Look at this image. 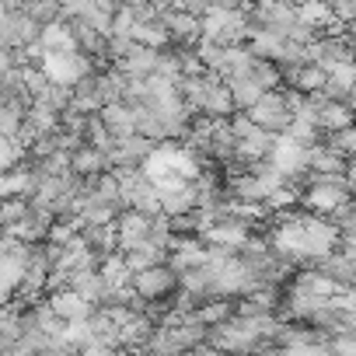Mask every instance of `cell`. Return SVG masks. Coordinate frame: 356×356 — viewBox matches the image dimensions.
<instances>
[{
	"label": "cell",
	"mask_w": 356,
	"mask_h": 356,
	"mask_svg": "<svg viewBox=\"0 0 356 356\" xmlns=\"http://www.w3.org/2000/svg\"><path fill=\"white\" fill-rule=\"evenodd\" d=\"M119 259H122L126 273H140V269L161 266V262H164V252H161L157 245H150V241H140V245H133V248L119 252Z\"/></svg>",
	"instance_id": "14"
},
{
	"label": "cell",
	"mask_w": 356,
	"mask_h": 356,
	"mask_svg": "<svg viewBox=\"0 0 356 356\" xmlns=\"http://www.w3.org/2000/svg\"><path fill=\"white\" fill-rule=\"evenodd\" d=\"M248 77L259 84V91H276V88H283V81H280V63H269V60H259Z\"/></svg>",
	"instance_id": "22"
},
{
	"label": "cell",
	"mask_w": 356,
	"mask_h": 356,
	"mask_svg": "<svg viewBox=\"0 0 356 356\" xmlns=\"http://www.w3.org/2000/svg\"><path fill=\"white\" fill-rule=\"evenodd\" d=\"M39 67H42V74L53 84H63V88H74L81 77H88V74L98 70L95 60L84 56V53H77V49H70V53H46Z\"/></svg>",
	"instance_id": "3"
},
{
	"label": "cell",
	"mask_w": 356,
	"mask_h": 356,
	"mask_svg": "<svg viewBox=\"0 0 356 356\" xmlns=\"http://www.w3.org/2000/svg\"><path fill=\"white\" fill-rule=\"evenodd\" d=\"M11 67H18V53H11L8 46H0V74H8Z\"/></svg>",
	"instance_id": "26"
},
{
	"label": "cell",
	"mask_w": 356,
	"mask_h": 356,
	"mask_svg": "<svg viewBox=\"0 0 356 356\" xmlns=\"http://www.w3.org/2000/svg\"><path fill=\"white\" fill-rule=\"evenodd\" d=\"M102 126L112 133V140H122V136H133L136 133V112L122 102H112V105H102L98 112Z\"/></svg>",
	"instance_id": "9"
},
{
	"label": "cell",
	"mask_w": 356,
	"mask_h": 356,
	"mask_svg": "<svg viewBox=\"0 0 356 356\" xmlns=\"http://www.w3.org/2000/svg\"><path fill=\"white\" fill-rule=\"evenodd\" d=\"M297 22H304L307 29H314V32L321 35V32H328V25H332V11L321 4V0H311V4H300V8H297Z\"/></svg>",
	"instance_id": "18"
},
{
	"label": "cell",
	"mask_w": 356,
	"mask_h": 356,
	"mask_svg": "<svg viewBox=\"0 0 356 356\" xmlns=\"http://www.w3.org/2000/svg\"><path fill=\"white\" fill-rule=\"evenodd\" d=\"M112 231H115V248L126 252V248L147 241V234H150V217H147V213H136V210H119V217L112 220Z\"/></svg>",
	"instance_id": "6"
},
{
	"label": "cell",
	"mask_w": 356,
	"mask_h": 356,
	"mask_svg": "<svg viewBox=\"0 0 356 356\" xmlns=\"http://www.w3.org/2000/svg\"><path fill=\"white\" fill-rule=\"evenodd\" d=\"M314 273H321L325 280H332L339 290H349L353 286V280H356V255H349V252H342V248H335V252H328V255H321V259H314V262H307Z\"/></svg>",
	"instance_id": "5"
},
{
	"label": "cell",
	"mask_w": 356,
	"mask_h": 356,
	"mask_svg": "<svg viewBox=\"0 0 356 356\" xmlns=\"http://www.w3.org/2000/svg\"><path fill=\"white\" fill-rule=\"evenodd\" d=\"M108 171V157L105 150H95L88 143H81L77 150H70V175L74 178H84V182H91V178L105 175Z\"/></svg>",
	"instance_id": "8"
},
{
	"label": "cell",
	"mask_w": 356,
	"mask_h": 356,
	"mask_svg": "<svg viewBox=\"0 0 356 356\" xmlns=\"http://www.w3.org/2000/svg\"><path fill=\"white\" fill-rule=\"evenodd\" d=\"M314 126H318L321 133H335V129L353 126V105H349V102H332V98H325V102L314 108Z\"/></svg>",
	"instance_id": "10"
},
{
	"label": "cell",
	"mask_w": 356,
	"mask_h": 356,
	"mask_svg": "<svg viewBox=\"0 0 356 356\" xmlns=\"http://www.w3.org/2000/svg\"><path fill=\"white\" fill-rule=\"evenodd\" d=\"M22 161H25V147L15 143V140H8V136H0V175H8Z\"/></svg>",
	"instance_id": "23"
},
{
	"label": "cell",
	"mask_w": 356,
	"mask_h": 356,
	"mask_svg": "<svg viewBox=\"0 0 356 356\" xmlns=\"http://www.w3.org/2000/svg\"><path fill=\"white\" fill-rule=\"evenodd\" d=\"M307 150H311V147H304V143L290 140L286 133H276L266 161H269L283 178H300V175L307 171Z\"/></svg>",
	"instance_id": "4"
},
{
	"label": "cell",
	"mask_w": 356,
	"mask_h": 356,
	"mask_svg": "<svg viewBox=\"0 0 356 356\" xmlns=\"http://www.w3.org/2000/svg\"><path fill=\"white\" fill-rule=\"evenodd\" d=\"M129 29H133V18H129V11H126V8H115V15H112V25H108V35H129Z\"/></svg>",
	"instance_id": "25"
},
{
	"label": "cell",
	"mask_w": 356,
	"mask_h": 356,
	"mask_svg": "<svg viewBox=\"0 0 356 356\" xmlns=\"http://www.w3.org/2000/svg\"><path fill=\"white\" fill-rule=\"evenodd\" d=\"M46 304H49V311H53L60 321H88L91 311H95V307H91L77 290H70V286H63V290H49Z\"/></svg>",
	"instance_id": "7"
},
{
	"label": "cell",
	"mask_w": 356,
	"mask_h": 356,
	"mask_svg": "<svg viewBox=\"0 0 356 356\" xmlns=\"http://www.w3.org/2000/svg\"><path fill=\"white\" fill-rule=\"evenodd\" d=\"M189 356H224V353H217L213 346H196V349H193Z\"/></svg>",
	"instance_id": "29"
},
{
	"label": "cell",
	"mask_w": 356,
	"mask_h": 356,
	"mask_svg": "<svg viewBox=\"0 0 356 356\" xmlns=\"http://www.w3.org/2000/svg\"><path fill=\"white\" fill-rule=\"evenodd\" d=\"M77 238H81V245L91 252V255H98V262L105 259V255H115L119 248H115V231H112V224L108 227H81L77 231Z\"/></svg>",
	"instance_id": "13"
},
{
	"label": "cell",
	"mask_w": 356,
	"mask_h": 356,
	"mask_svg": "<svg viewBox=\"0 0 356 356\" xmlns=\"http://www.w3.org/2000/svg\"><path fill=\"white\" fill-rule=\"evenodd\" d=\"M91 4H95L98 11H105V15H115V8H119L115 0H91Z\"/></svg>",
	"instance_id": "28"
},
{
	"label": "cell",
	"mask_w": 356,
	"mask_h": 356,
	"mask_svg": "<svg viewBox=\"0 0 356 356\" xmlns=\"http://www.w3.org/2000/svg\"><path fill=\"white\" fill-rule=\"evenodd\" d=\"M129 39L136 46H143V49H164L168 46V35H164L161 25H133L129 29Z\"/></svg>",
	"instance_id": "20"
},
{
	"label": "cell",
	"mask_w": 356,
	"mask_h": 356,
	"mask_svg": "<svg viewBox=\"0 0 356 356\" xmlns=\"http://www.w3.org/2000/svg\"><path fill=\"white\" fill-rule=\"evenodd\" d=\"M321 147H328V150L339 154L342 161H353V150H356V129L346 126V129H335V133H321Z\"/></svg>",
	"instance_id": "17"
},
{
	"label": "cell",
	"mask_w": 356,
	"mask_h": 356,
	"mask_svg": "<svg viewBox=\"0 0 356 356\" xmlns=\"http://www.w3.org/2000/svg\"><path fill=\"white\" fill-rule=\"evenodd\" d=\"M32 102H39V105H49L53 112H67L70 108V88H63V84H46L39 95H32Z\"/></svg>",
	"instance_id": "21"
},
{
	"label": "cell",
	"mask_w": 356,
	"mask_h": 356,
	"mask_svg": "<svg viewBox=\"0 0 356 356\" xmlns=\"http://www.w3.org/2000/svg\"><path fill=\"white\" fill-rule=\"evenodd\" d=\"M196 200H200V186L196 182H186L171 193H161V213L164 217H178V213H189L196 210Z\"/></svg>",
	"instance_id": "12"
},
{
	"label": "cell",
	"mask_w": 356,
	"mask_h": 356,
	"mask_svg": "<svg viewBox=\"0 0 356 356\" xmlns=\"http://www.w3.org/2000/svg\"><path fill=\"white\" fill-rule=\"evenodd\" d=\"M245 4H248V0H210V8H224V11H238Z\"/></svg>",
	"instance_id": "27"
},
{
	"label": "cell",
	"mask_w": 356,
	"mask_h": 356,
	"mask_svg": "<svg viewBox=\"0 0 356 356\" xmlns=\"http://www.w3.org/2000/svg\"><path fill=\"white\" fill-rule=\"evenodd\" d=\"M328 11H332V22H339V25H353V18H356V0H335Z\"/></svg>",
	"instance_id": "24"
},
{
	"label": "cell",
	"mask_w": 356,
	"mask_h": 356,
	"mask_svg": "<svg viewBox=\"0 0 356 356\" xmlns=\"http://www.w3.org/2000/svg\"><path fill=\"white\" fill-rule=\"evenodd\" d=\"M231 314H234V300H231V297H213L210 304H203V307L196 311V318H200L207 328H213V325L227 321Z\"/></svg>",
	"instance_id": "19"
},
{
	"label": "cell",
	"mask_w": 356,
	"mask_h": 356,
	"mask_svg": "<svg viewBox=\"0 0 356 356\" xmlns=\"http://www.w3.org/2000/svg\"><path fill=\"white\" fill-rule=\"evenodd\" d=\"M290 4H293V8H300V4H311V0H290Z\"/></svg>",
	"instance_id": "30"
},
{
	"label": "cell",
	"mask_w": 356,
	"mask_h": 356,
	"mask_svg": "<svg viewBox=\"0 0 356 356\" xmlns=\"http://www.w3.org/2000/svg\"><path fill=\"white\" fill-rule=\"evenodd\" d=\"M307 175H353V161H342L339 154H332L328 147L314 143L307 150Z\"/></svg>",
	"instance_id": "11"
},
{
	"label": "cell",
	"mask_w": 356,
	"mask_h": 356,
	"mask_svg": "<svg viewBox=\"0 0 356 356\" xmlns=\"http://www.w3.org/2000/svg\"><path fill=\"white\" fill-rule=\"evenodd\" d=\"M129 290L147 300V304H161L168 307L171 297L178 293V276L161 262V266H150V269H140V273H129Z\"/></svg>",
	"instance_id": "2"
},
{
	"label": "cell",
	"mask_w": 356,
	"mask_h": 356,
	"mask_svg": "<svg viewBox=\"0 0 356 356\" xmlns=\"http://www.w3.org/2000/svg\"><path fill=\"white\" fill-rule=\"evenodd\" d=\"M18 11H22L25 18H32L39 29L60 22V4H56V0H22V8H18Z\"/></svg>",
	"instance_id": "16"
},
{
	"label": "cell",
	"mask_w": 356,
	"mask_h": 356,
	"mask_svg": "<svg viewBox=\"0 0 356 356\" xmlns=\"http://www.w3.org/2000/svg\"><path fill=\"white\" fill-rule=\"evenodd\" d=\"M245 119L266 133H286L290 126V91L276 88V91H262L259 102L252 108H245Z\"/></svg>",
	"instance_id": "1"
},
{
	"label": "cell",
	"mask_w": 356,
	"mask_h": 356,
	"mask_svg": "<svg viewBox=\"0 0 356 356\" xmlns=\"http://www.w3.org/2000/svg\"><path fill=\"white\" fill-rule=\"evenodd\" d=\"M220 84L227 88V95H231V102H234V112L252 108V105L259 102V95H262L252 77H227V81H220Z\"/></svg>",
	"instance_id": "15"
}]
</instances>
